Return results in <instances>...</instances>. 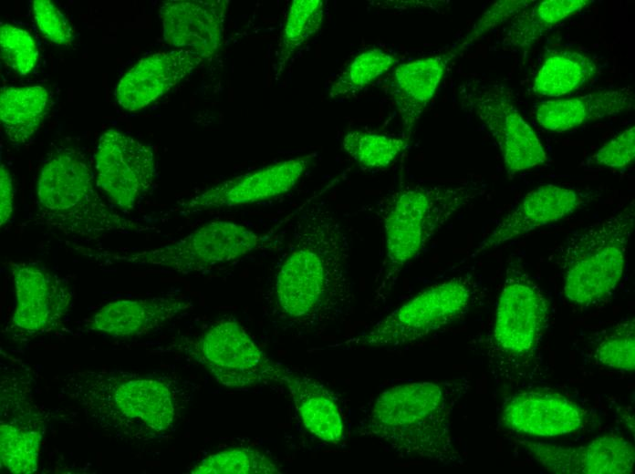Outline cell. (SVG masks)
I'll return each instance as SVG.
<instances>
[{"mask_svg":"<svg viewBox=\"0 0 635 474\" xmlns=\"http://www.w3.org/2000/svg\"><path fill=\"white\" fill-rule=\"evenodd\" d=\"M598 193L554 184L542 185L529 191L479 243L473 256L561 220L592 202Z\"/></svg>","mask_w":635,"mask_h":474,"instance_id":"16","label":"cell"},{"mask_svg":"<svg viewBox=\"0 0 635 474\" xmlns=\"http://www.w3.org/2000/svg\"><path fill=\"white\" fill-rule=\"evenodd\" d=\"M48 94L41 86L2 88L0 118L9 141L27 142L39 129L47 110Z\"/></svg>","mask_w":635,"mask_h":474,"instance_id":"25","label":"cell"},{"mask_svg":"<svg viewBox=\"0 0 635 474\" xmlns=\"http://www.w3.org/2000/svg\"><path fill=\"white\" fill-rule=\"evenodd\" d=\"M597 72L598 66L588 56L560 51L545 60L534 79L533 91L544 97H561L583 86Z\"/></svg>","mask_w":635,"mask_h":474,"instance_id":"27","label":"cell"},{"mask_svg":"<svg viewBox=\"0 0 635 474\" xmlns=\"http://www.w3.org/2000/svg\"><path fill=\"white\" fill-rule=\"evenodd\" d=\"M548 306L540 287L526 273L508 272L497 304L491 346L503 358L533 356L544 333Z\"/></svg>","mask_w":635,"mask_h":474,"instance_id":"13","label":"cell"},{"mask_svg":"<svg viewBox=\"0 0 635 474\" xmlns=\"http://www.w3.org/2000/svg\"><path fill=\"white\" fill-rule=\"evenodd\" d=\"M163 352L180 353L194 360L228 387L280 383L284 367L271 360L233 319L218 320L200 334L172 343Z\"/></svg>","mask_w":635,"mask_h":474,"instance_id":"8","label":"cell"},{"mask_svg":"<svg viewBox=\"0 0 635 474\" xmlns=\"http://www.w3.org/2000/svg\"><path fill=\"white\" fill-rule=\"evenodd\" d=\"M467 388V382L461 380L394 386L377 397L359 432L403 459L460 464L451 434V415Z\"/></svg>","mask_w":635,"mask_h":474,"instance_id":"3","label":"cell"},{"mask_svg":"<svg viewBox=\"0 0 635 474\" xmlns=\"http://www.w3.org/2000/svg\"><path fill=\"white\" fill-rule=\"evenodd\" d=\"M227 0H171L160 6L163 38L177 49L209 58L221 47Z\"/></svg>","mask_w":635,"mask_h":474,"instance_id":"18","label":"cell"},{"mask_svg":"<svg viewBox=\"0 0 635 474\" xmlns=\"http://www.w3.org/2000/svg\"><path fill=\"white\" fill-rule=\"evenodd\" d=\"M596 359L602 365L631 372L635 366V323L622 320L611 327L598 343Z\"/></svg>","mask_w":635,"mask_h":474,"instance_id":"32","label":"cell"},{"mask_svg":"<svg viewBox=\"0 0 635 474\" xmlns=\"http://www.w3.org/2000/svg\"><path fill=\"white\" fill-rule=\"evenodd\" d=\"M634 201L567 237L561 251L564 293L588 307L609 298L620 281L634 226Z\"/></svg>","mask_w":635,"mask_h":474,"instance_id":"6","label":"cell"},{"mask_svg":"<svg viewBox=\"0 0 635 474\" xmlns=\"http://www.w3.org/2000/svg\"><path fill=\"white\" fill-rule=\"evenodd\" d=\"M634 108L631 87L599 89L569 98L546 100L536 111L539 125L550 131L563 132L587 122L617 116Z\"/></svg>","mask_w":635,"mask_h":474,"instance_id":"23","label":"cell"},{"mask_svg":"<svg viewBox=\"0 0 635 474\" xmlns=\"http://www.w3.org/2000/svg\"><path fill=\"white\" fill-rule=\"evenodd\" d=\"M485 184L401 183L381 205L385 248L376 274L374 301L386 302L403 268L459 210L484 194Z\"/></svg>","mask_w":635,"mask_h":474,"instance_id":"4","label":"cell"},{"mask_svg":"<svg viewBox=\"0 0 635 474\" xmlns=\"http://www.w3.org/2000/svg\"><path fill=\"white\" fill-rule=\"evenodd\" d=\"M350 238L324 202L303 209L290 224L269 292L273 317L286 329L310 332L352 310Z\"/></svg>","mask_w":635,"mask_h":474,"instance_id":"1","label":"cell"},{"mask_svg":"<svg viewBox=\"0 0 635 474\" xmlns=\"http://www.w3.org/2000/svg\"><path fill=\"white\" fill-rule=\"evenodd\" d=\"M2 59L21 76L29 74L36 67L38 50L32 36L26 30L9 24L0 27Z\"/></svg>","mask_w":635,"mask_h":474,"instance_id":"33","label":"cell"},{"mask_svg":"<svg viewBox=\"0 0 635 474\" xmlns=\"http://www.w3.org/2000/svg\"><path fill=\"white\" fill-rule=\"evenodd\" d=\"M15 191L12 176L6 167L2 164L0 170V224H6L14 211Z\"/></svg>","mask_w":635,"mask_h":474,"instance_id":"37","label":"cell"},{"mask_svg":"<svg viewBox=\"0 0 635 474\" xmlns=\"http://www.w3.org/2000/svg\"><path fill=\"white\" fill-rule=\"evenodd\" d=\"M462 105L490 130L509 175L541 165L547 154L532 128L497 84L469 80L460 87Z\"/></svg>","mask_w":635,"mask_h":474,"instance_id":"11","label":"cell"},{"mask_svg":"<svg viewBox=\"0 0 635 474\" xmlns=\"http://www.w3.org/2000/svg\"><path fill=\"white\" fill-rule=\"evenodd\" d=\"M548 471L559 474H627L634 467L633 446L616 435L598 437L578 447L515 439Z\"/></svg>","mask_w":635,"mask_h":474,"instance_id":"17","label":"cell"},{"mask_svg":"<svg viewBox=\"0 0 635 474\" xmlns=\"http://www.w3.org/2000/svg\"><path fill=\"white\" fill-rule=\"evenodd\" d=\"M531 3L534 2L528 0H502L494 3L476 21L460 45L455 47V50L458 54L461 53L486 32L517 15L528 7Z\"/></svg>","mask_w":635,"mask_h":474,"instance_id":"34","label":"cell"},{"mask_svg":"<svg viewBox=\"0 0 635 474\" xmlns=\"http://www.w3.org/2000/svg\"><path fill=\"white\" fill-rule=\"evenodd\" d=\"M635 157V128L627 129L605 143L590 156L588 162L596 166L621 169Z\"/></svg>","mask_w":635,"mask_h":474,"instance_id":"36","label":"cell"},{"mask_svg":"<svg viewBox=\"0 0 635 474\" xmlns=\"http://www.w3.org/2000/svg\"><path fill=\"white\" fill-rule=\"evenodd\" d=\"M324 17L321 0H294L289 5L277 53L276 75L279 77L296 52L320 28Z\"/></svg>","mask_w":635,"mask_h":474,"instance_id":"28","label":"cell"},{"mask_svg":"<svg viewBox=\"0 0 635 474\" xmlns=\"http://www.w3.org/2000/svg\"><path fill=\"white\" fill-rule=\"evenodd\" d=\"M267 240V234L244 224L213 221L168 245L134 252H106L105 256L117 262L188 274L238 260L258 250Z\"/></svg>","mask_w":635,"mask_h":474,"instance_id":"9","label":"cell"},{"mask_svg":"<svg viewBox=\"0 0 635 474\" xmlns=\"http://www.w3.org/2000/svg\"><path fill=\"white\" fill-rule=\"evenodd\" d=\"M198 474H276L281 473L276 462L261 450L234 448L202 459L191 469Z\"/></svg>","mask_w":635,"mask_h":474,"instance_id":"30","label":"cell"},{"mask_svg":"<svg viewBox=\"0 0 635 474\" xmlns=\"http://www.w3.org/2000/svg\"><path fill=\"white\" fill-rule=\"evenodd\" d=\"M203 61L201 57L183 49L145 57L120 80L116 100L126 110H140L170 91Z\"/></svg>","mask_w":635,"mask_h":474,"instance_id":"20","label":"cell"},{"mask_svg":"<svg viewBox=\"0 0 635 474\" xmlns=\"http://www.w3.org/2000/svg\"><path fill=\"white\" fill-rule=\"evenodd\" d=\"M97 185L118 207L132 210L156 177L151 148L116 129L99 138L95 155Z\"/></svg>","mask_w":635,"mask_h":474,"instance_id":"14","label":"cell"},{"mask_svg":"<svg viewBox=\"0 0 635 474\" xmlns=\"http://www.w3.org/2000/svg\"><path fill=\"white\" fill-rule=\"evenodd\" d=\"M589 0H546L515 16L505 33L504 44L528 49L559 22L590 5Z\"/></svg>","mask_w":635,"mask_h":474,"instance_id":"26","label":"cell"},{"mask_svg":"<svg viewBox=\"0 0 635 474\" xmlns=\"http://www.w3.org/2000/svg\"><path fill=\"white\" fill-rule=\"evenodd\" d=\"M58 390L88 423L130 445L170 433L188 401L186 389L172 377L123 369L73 371L62 376Z\"/></svg>","mask_w":635,"mask_h":474,"instance_id":"2","label":"cell"},{"mask_svg":"<svg viewBox=\"0 0 635 474\" xmlns=\"http://www.w3.org/2000/svg\"><path fill=\"white\" fill-rule=\"evenodd\" d=\"M457 55L454 48L401 64L395 68L389 82V93L396 105L406 137L410 138L448 65Z\"/></svg>","mask_w":635,"mask_h":474,"instance_id":"22","label":"cell"},{"mask_svg":"<svg viewBox=\"0 0 635 474\" xmlns=\"http://www.w3.org/2000/svg\"><path fill=\"white\" fill-rule=\"evenodd\" d=\"M588 411L563 395L525 391L505 403L502 420L510 429L531 436L555 437L582 428Z\"/></svg>","mask_w":635,"mask_h":474,"instance_id":"21","label":"cell"},{"mask_svg":"<svg viewBox=\"0 0 635 474\" xmlns=\"http://www.w3.org/2000/svg\"><path fill=\"white\" fill-rule=\"evenodd\" d=\"M193 302L182 294H167L118 300L105 304L85 329L113 337H138L165 326L193 309Z\"/></svg>","mask_w":635,"mask_h":474,"instance_id":"19","label":"cell"},{"mask_svg":"<svg viewBox=\"0 0 635 474\" xmlns=\"http://www.w3.org/2000/svg\"><path fill=\"white\" fill-rule=\"evenodd\" d=\"M33 15L39 31L57 46H68L73 40L71 26L57 5L49 0L32 2Z\"/></svg>","mask_w":635,"mask_h":474,"instance_id":"35","label":"cell"},{"mask_svg":"<svg viewBox=\"0 0 635 474\" xmlns=\"http://www.w3.org/2000/svg\"><path fill=\"white\" fill-rule=\"evenodd\" d=\"M16 304L6 333L25 343L57 328L69 312L74 289L68 281L46 267L10 262Z\"/></svg>","mask_w":635,"mask_h":474,"instance_id":"12","label":"cell"},{"mask_svg":"<svg viewBox=\"0 0 635 474\" xmlns=\"http://www.w3.org/2000/svg\"><path fill=\"white\" fill-rule=\"evenodd\" d=\"M40 224L64 235L97 239L110 233L153 230L121 216L99 194L85 155L77 149L55 151L43 164L36 182Z\"/></svg>","mask_w":635,"mask_h":474,"instance_id":"5","label":"cell"},{"mask_svg":"<svg viewBox=\"0 0 635 474\" xmlns=\"http://www.w3.org/2000/svg\"><path fill=\"white\" fill-rule=\"evenodd\" d=\"M410 138L352 130L348 132L342 146L346 152L361 166L383 169L408 147Z\"/></svg>","mask_w":635,"mask_h":474,"instance_id":"29","label":"cell"},{"mask_svg":"<svg viewBox=\"0 0 635 474\" xmlns=\"http://www.w3.org/2000/svg\"><path fill=\"white\" fill-rule=\"evenodd\" d=\"M317 153L282 160L212 186L180 204L193 214L264 201L292 190L314 163Z\"/></svg>","mask_w":635,"mask_h":474,"instance_id":"15","label":"cell"},{"mask_svg":"<svg viewBox=\"0 0 635 474\" xmlns=\"http://www.w3.org/2000/svg\"><path fill=\"white\" fill-rule=\"evenodd\" d=\"M397 58L381 48L363 51L346 67L333 82L329 97L354 95L388 71Z\"/></svg>","mask_w":635,"mask_h":474,"instance_id":"31","label":"cell"},{"mask_svg":"<svg viewBox=\"0 0 635 474\" xmlns=\"http://www.w3.org/2000/svg\"><path fill=\"white\" fill-rule=\"evenodd\" d=\"M11 359L8 368L4 365L1 369V467L11 473L29 474L37 469L48 413L34 399L30 370Z\"/></svg>","mask_w":635,"mask_h":474,"instance_id":"10","label":"cell"},{"mask_svg":"<svg viewBox=\"0 0 635 474\" xmlns=\"http://www.w3.org/2000/svg\"><path fill=\"white\" fill-rule=\"evenodd\" d=\"M478 292L472 275L445 280L422 290L370 329L339 345L359 349L416 342L463 317L474 304Z\"/></svg>","mask_w":635,"mask_h":474,"instance_id":"7","label":"cell"},{"mask_svg":"<svg viewBox=\"0 0 635 474\" xmlns=\"http://www.w3.org/2000/svg\"><path fill=\"white\" fill-rule=\"evenodd\" d=\"M280 383L286 386L304 427L318 439L337 444L344 438V423L337 399L322 384L283 367Z\"/></svg>","mask_w":635,"mask_h":474,"instance_id":"24","label":"cell"}]
</instances>
